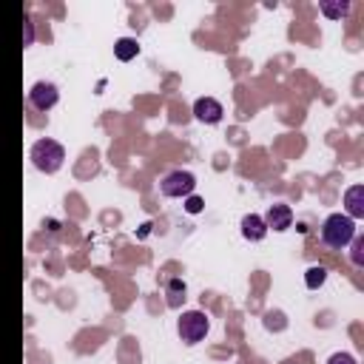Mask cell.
<instances>
[{
  "mask_svg": "<svg viewBox=\"0 0 364 364\" xmlns=\"http://www.w3.org/2000/svg\"><path fill=\"white\" fill-rule=\"evenodd\" d=\"M262 219H264L267 230L282 233V230H287V228L293 225V208H290V205H284V202H276V205H270V208H267V213H264Z\"/></svg>",
  "mask_w": 364,
  "mask_h": 364,
  "instance_id": "7",
  "label": "cell"
},
{
  "mask_svg": "<svg viewBox=\"0 0 364 364\" xmlns=\"http://www.w3.org/2000/svg\"><path fill=\"white\" fill-rule=\"evenodd\" d=\"M318 236H321V242H324L327 247L344 250V247L353 242V236H355V222H353L350 216H344V213H330V216L321 222Z\"/></svg>",
  "mask_w": 364,
  "mask_h": 364,
  "instance_id": "2",
  "label": "cell"
},
{
  "mask_svg": "<svg viewBox=\"0 0 364 364\" xmlns=\"http://www.w3.org/2000/svg\"><path fill=\"white\" fill-rule=\"evenodd\" d=\"M139 54V40L136 37H119L117 43H114V57L119 60V63H128V60H134Z\"/></svg>",
  "mask_w": 364,
  "mask_h": 364,
  "instance_id": "10",
  "label": "cell"
},
{
  "mask_svg": "<svg viewBox=\"0 0 364 364\" xmlns=\"http://www.w3.org/2000/svg\"><path fill=\"white\" fill-rule=\"evenodd\" d=\"M165 296H168V307H179L185 299V282L182 279H171L165 284Z\"/></svg>",
  "mask_w": 364,
  "mask_h": 364,
  "instance_id": "12",
  "label": "cell"
},
{
  "mask_svg": "<svg viewBox=\"0 0 364 364\" xmlns=\"http://www.w3.org/2000/svg\"><path fill=\"white\" fill-rule=\"evenodd\" d=\"M193 188H196V176L191 171H182V168L168 171L159 179V193L168 199H188L193 193Z\"/></svg>",
  "mask_w": 364,
  "mask_h": 364,
  "instance_id": "4",
  "label": "cell"
},
{
  "mask_svg": "<svg viewBox=\"0 0 364 364\" xmlns=\"http://www.w3.org/2000/svg\"><path fill=\"white\" fill-rule=\"evenodd\" d=\"M222 114H225V108H222V102L213 100V97H199V100L193 102V117H196L199 122H205V125L222 122Z\"/></svg>",
  "mask_w": 364,
  "mask_h": 364,
  "instance_id": "6",
  "label": "cell"
},
{
  "mask_svg": "<svg viewBox=\"0 0 364 364\" xmlns=\"http://www.w3.org/2000/svg\"><path fill=\"white\" fill-rule=\"evenodd\" d=\"M350 262L355 267H364V236H358V233L350 242Z\"/></svg>",
  "mask_w": 364,
  "mask_h": 364,
  "instance_id": "14",
  "label": "cell"
},
{
  "mask_svg": "<svg viewBox=\"0 0 364 364\" xmlns=\"http://www.w3.org/2000/svg\"><path fill=\"white\" fill-rule=\"evenodd\" d=\"M327 364H358V361H355L353 353H333V355L327 358Z\"/></svg>",
  "mask_w": 364,
  "mask_h": 364,
  "instance_id": "15",
  "label": "cell"
},
{
  "mask_svg": "<svg viewBox=\"0 0 364 364\" xmlns=\"http://www.w3.org/2000/svg\"><path fill=\"white\" fill-rule=\"evenodd\" d=\"M23 23H26V40H23V46H31V40H34V31H31V20L26 17Z\"/></svg>",
  "mask_w": 364,
  "mask_h": 364,
  "instance_id": "17",
  "label": "cell"
},
{
  "mask_svg": "<svg viewBox=\"0 0 364 364\" xmlns=\"http://www.w3.org/2000/svg\"><path fill=\"white\" fill-rule=\"evenodd\" d=\"M28 159H31V165H34L40 173H57V171L63 168V162H65V148H63L57 139L43 136V139H37V142L31 145Z\"/></svg>",
  "mask_w": 364,
  "mask_h": 364,
  "instance_id": "1",
  "label": "cell"
},
{
  "mask_svg": "<svg viewBox=\"0 0 364 364\" xmlns=\"http://www.w3.org/2000/svg\"><path fill=\"white\" fill-rule=\"evenodd\" d=\"M176 333L185 344H199L205 341V336L210 333V318L205 310H185L176 318Z\"/></svg>",
  "mask_w": 364,
  "mask_h": 364,
  "instance_id": "3",
  "label": "cell"
},
{
  "mask_svg": "<svg viewBox=\"0 0 364 364\" xmlns=\"http://www.w3.org/2000/svg\"><path fill=\"white\" fill-rule=\"evenodd\" d=\"M60 100V88L48 80H37L31 88H28V105L34 111H51Z\"/></svg>",
  "mask_w": 364,
  "mask_h": 364,
  "instance_id": "5",
  "label": "cell"
},
{
  "mask_svg": "<svg viewBox=\"0 0 364 364\" xmlns=\"http://www.w3.org/2000/svg\"><path fill=\"white\" fill-rule=\"evenodd\" d=\"M239 228H242V236L247 242H262L267 236V225H264V219L259 213H245L242 222H239Z\"/></svg>",
  "mask_w": 364,
  "mask_h": 364,
  "instance_id": "9",
  "label": "cell"
},
{
  "mask_svg": "<svg viewBox=\"0 0 364 364\" xmlns=\"http://www.w3.org/2000/svg\"><path fill=\"white\" fill-rule=\"evenodd\" d=\"M324 279H327V270H324L321 264H313V267L304 270V284H307V290H318V287L324 284Z\"/></svg>",
  "mask_w": 364,
  "mask_h": 364,
  "instance_id": "13",
  "label": "cell"
},
{
  "mask_svg": "<svg viewBox=\"0 0 364 364\" xmlns=\"http://www.w3.org/2000/svg\"><path fill=\"white\" fill-rule=\"evenodd\" d=\"M318 11L327 17V20H341V17H347L350 14V0H321L318 3Z\"/></svg>",
  "mask_w": 364,
  "mask_h": 364,
  "instance_id": "11",
  "label": "cell"
},
{
  "mask_svg": "<svg viewBox=\"0 0 364 364\" xmlns=\"http://www.w3.org/2000/svg\"><path fill=\"white\" fill-rule=\"evenodd\" d=\"M202 205H205V202H202L199 196H193V193L185 199V210H188V213H199V210H202Z\"/></svg>",
  "mask_w": 364,
  "mask_h": 364,
  "instance_id": "16",
  "label": "cell"
},
{
  "mask_svg": "<svg viewBox=\"0 0 364 364\" xmlns=\"http://www.w3.org/2000/svg\"><path fill=\"white\" fill-rule=\"evenodd\" d=\"M344 216H350L353 222L364 216V185H350L344 191Z\"/></svg>",
  "mask_w": 364,
  "mask_h": 364,
  "instance_id": "8",
  "label": "cell"
}]
</instances>
